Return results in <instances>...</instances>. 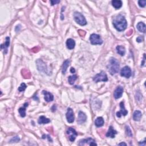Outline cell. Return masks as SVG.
<instances>
[{"label":"cell","instance_id":"cell-1","mask_svg":"<svg viewBox=\"0 0 146 146\" xmlns=\"http://www.w3.org/2000/svg\"><path fill=\"white\" fill-rule=\"evenodd\" d=\"M113 25L117 31H122L126 29L127 26V22L124 16L119 15L114 18Z\"/></svg>","mask_w":146,"mask_h":146},{"label":"cell","instance_id":"cell-2","mask_svg":"<svg viewBox=\"0 0 146 146\" xmlns=\"http://www.w3.org/2000/svg\"><path fill=\"white\" fill-rule=\"evenodd\" d=\"M108 72L111 75H114L119 72V63L117 59L111 58L109 60V65H108Z\"/></svg>","mask_w":146,"mask_h":146},{"label":"cell","instance_id":"cell-3","mask_svg":"<svg viewBox=\"0 0 146 146\" xmlns=\"http://www.w3.org/2000/svg\"><path fill=\"white\" fill-rule=\"evenodd\" d=\"M74 18L75 22L81 26H85L87 24V21L84 16L79 12H75Z\"/></svg>","mask_w":146,"mask_h":146},{"label":"cell","instance_id":"cell-4","mask_svg":"<svg viewBox=\"0 0 146 146\" xmlns=\"http://www.w3.org/2000/svg\"><path fill=\"white\" fill-rule=\"evenodd\" d=\"M90 40L91 44H94V45L101 44L103 43V41L100 35L96 34H92L90 35Z\"/></svg>","mask_w":146,"mask_h":146},{"label":"cell","instance_id":"cell-5","mask_svg":"<svg viewBox=\"0 0 146 146\" xmlns=\"http://www.w3.org/2000/svg\"><path fill=\"white\" fill-rule=\"evenodd\" d=\"M94 81L95 82L97 83L99 82H106L108 81V78L107 76V74L105 73L103 71L101 72L100 73L94 76L93 78Z\"/></svg>","mask_w":146,"mask_h":146},{"label":"cell","instance_id":"cell-6","mask_svg":"<svg viewBox=\"0 0 146 146\" xmlns=\"http://www.w3.org/2000/svg\"><path fill=\"white\" fill-rule=\"evenodd\" d=\"M67 134L68 135L69 139L71 142H74L75 140L76 137L77 136L78 133L73 128H69L66 131Z\"/></svg>","mask_w":146,"mask_h":146},{"label":"cell","instance_id":"cell-7","mask_svg":"<svg viewBox=\"0 0 146 146\" xmlns=\"http://www.w3.org/2000/svg\"><path fill=\"white\" fill-rule=\"evenodd\" d=\"M37 66L38 68V70L41 72H44L47 73V69L46 67V64L43 62V60L41 59H38L36 61Z\"/></svg>","mask_w":146,"mask_h":146},{"label":"cell","instance_id":"cell-8","mask_svg":"<svg viewBox=\"0 0 146 146\" xmlns=\"http://www.w3.org/2000/svg\"><path fill=\"white\" fill-rule=\"evenodd\" d=\"M120 75L122 76H124L126 78H129L131 75V70L129 66H125L122 69L120 72Z\"/></svg>","mask_w":146,"mask_h":146},{"label":"cell","instance_id":"cell-9","mask_svg":"<svg viewBox=\"0 0 146 146\" xmlns=\"http://www.w3.org/2000/svg\"><path fill=\"white\" fill-rule=\"evenodd\" d=\"M95 140L92 138H88L86 139H83L80 141L79 145L83 146L85 145H88L90 146H97V144L95 142Z\"/></svg>","mask_w":146,"mask_h":146},{"label":"cell","instance_id":"cell-10","mask_svg":"<svg viewBox=\"0 0 146 146\" xmlns=\"http://www.w3.org/2000/svg\"><path fill=\"white\" fill-rule=\"evenodd\" d=\"M120 111L117 112L116 115L117 117H120L122 116H126L128 114V111L126 110L125 107H124V104L123 102L120 103Z\"/></svg>","mask_w":146,"mask_h":146},{"label":"cell","instance_id":"cell-11","mask_svg":"<svg viewBox=\"0 0 146 146\" xmlns=\"http://www.w3.org/2000/svg\"><path fill=\"white\" fill-rule=\"evenodd\" d=\"M66 118L67 122L70 123H72L74 121V112L71 108H67V112L66 113Z\"/></svg>","mask_w":146,"mask_h":146},{"label":"cell","instance_id":"cell-12","mask_svg":"<svg viewBox=\"0 0 146 146\" xmlns=\"http://www.w3.org/2000/svg\"><path fill=\"white\" fill-rule=\"evenodd\" d=\"M123 92V88L122 86H119L115 89L114 96L115 99H119L122 96Z\"/></svg>","mask_w":146,"mask_h":146},{"label":"cell","instance_id":"cell-13","mask_svg":"<svg viewBox=\"0 0 146 146\" xmlns=\"http://www.w3.org/2000/svg\"><path fill=\"white\" fill-rule=\"evenodd\" d=\"M87 117L86 114L84 113L82 111L79 112V114H78V118L77 120L78 123L80 124L84 123L86 121Z\"/></svg>","mask_w":146,"mask_h":146},{"label":"cell","instance_id":"cell-14","mask_svg":"<svg viewBox=\"0 0 146 146\" xmlns=\"http://www.w3.org/2000/svg\"><path fill=\"white\" fill-rule=\"evenodd\" d=\"M43 94L44 95V100H45L46 102H49L53 101V99H54V96L51 93L46 91H43Z\"/></svg>","mask_w":146,"mask_h":146},{"label":"cell","instance_id":"cell-15","mask_svg":"<svg viewBox=\"0 0 146 146\" xmlns=\"http://www.w3.org/2000/svg\"><path fill=\"white\" fill-rule=\"evenodd\" d=\"M117 133V131L114 130L112 126H110L109 127V129H108V132L106 133V136L107 137H108V138H114L115 137V135H116Z\"/></svg>","mask_w":146,"mask_h":146},{"label":"cell","instance_id":"cell-16","mask_svg":"<svg viewBox=\"0 0 146 146\" xmlns=\"http://www.w3.org/2000/svg\"><path fill=\"white\" fill-rule=\"evenodd\" d=\"M66 46L69 49L72 50L75 47V42L74 40H73V39H68L66 41Z\"/></svg>","mask_w":146,"mask_h":146},{"label":"cell","instance_id":"cell-17","mask_svg":"<svg viewBox=\"0 0 146 146\" xmlns=\"http://www.w3.org/2000/svg\"><path fill=\"white\" fill-rule=\"evenodd\" d=\"M28 106V103H25L24 105V107H21L19 108L18 111L21 117H25L26 116V107Z\"/></svg>","mask_w":146,"mask_h":146},{"label":"cell","instance_id":"cell-18","mask_svg":"<svg viewBox=\"0 0 146 146\" xmlns=\"http://www.w3.org/2000/svg\"><path fill=\"white\" fill-rule=\"evenodd\" d=\"M10 45V38L9 37H7L6 38V41L3 44H1V49H3L5 51V53H7L8 51V48Z\"/></svg>","mask_w":146,"mask_h":146},{"label":"cell","instance_id":"cell-19","mask_svg":"<svg viewBox=\"0 0 146 146\" xmlns=\"http://www.w3.org/2000/svg\"><path fill=\"white\" fill-rule=\"evenodd\" d=\"M50 122V120L49 119L47 118V117H46L44 116H41L39 117V119H38V123L39 124H47L49 123Z\"/></svg>","mask_w":146,"mask_h":146},{"label":"cell","instance_id":"cell-20","mask_svg":"<svg viewBox=\"0 0 146 146\" xmlns=\"http://www.w3.org/2000/svg\"><path fill=\"white\" fill-rule=\"evenodd\" d=\"M112 5L115 9H118L122 6V2L120 0H113L112 1Z\"/></svg>","mask_w":146,"mask_h":146},{"label":"cell","instance_id":"cell-21","mask_svg":"<svg viewBox=\"0 0 146 146\" xmlns=\"http://www.w3.org/2000/svg\"><path fill=\"white\" fill-rule=\"evenodd\" d=\"M142 113L140 111L136 110L134 112L133 114V119L135 121H139L142 117Z\"/></svg>","mask_w":146,"mask_h":146},{"label":"cell","instance_id":"cell-22","mask_svg":"<svg viewBox=\"0 0 146 146\" xmlns=\"http://www.w3.org/2000/svg\"><path fill=\"white\" fill-rule=\"evenodd\" d=\"M95 126L98 127H102L104 124V120H103L102 117H98L96 119L95 121Z\"/></svg>","mask_w":146,"mask_h":146},{"label":"cell","instance_id":"cell-23","mask_svg":"<svg viewBox=\"0 0 146 146\" xmlns=\"http://www.w3.org/2000/svg\"><path fill=\"white\" fill-rule=\"evenodd\" d=\"M136 27L139 31L142 32V33L146 32V25L143 22H139Z\"/></svg>","mask_w":146,"mask_h":146},{"label":"cell","instance_id":"cell-24","mask_svg":"<svg viewBox=\"0 0 146 146\" xmlns=\"http://www.w3.org/2000/svg\"><path fill=\"white\" fill-rule=\"evenodd\" d=\"M117 53L121 56H124L126 53V49L124 47L122 46H117Z\"/></svg>","mask_w":146,"mask_h":146},{"label":"cell","instance_id":"cell-25","mask_svg":"<svg viewBox=\"0 0 146 146\" xmlns=\"http://www.w3.org/2000/svg\"><path fill=\"white\" fill-rule=\"evenodd\" d=\"M69 64H70V60H66L65 61L63 62V65H62V72L63 74H65L66 72L67 67H69Z\"/></svg>","mask_w":146,"mask_h":146},{"label":"cell","instance_id":"cell-26","mask_svg":"<svg viewBox=\"0 0 146 146\" xmlns=\"http://www.w3.org/2000/svg\"><path fill=\"white\" fill-rule=\"evenodd\" d=\"M77 76L76 75H73L72 76H70L68 78V81L70 85H73L77 79Z\"/></svg>","mask_w":146,"mask_h":146},{"label":"cell","instance_id":"cell-27","mask_svg":"<svg viewBox=\"0 0 146 146\" xmlns=\"http://www.w3.org/2000/svg\"><path fill=\"white\" fill-rule=\"evenodd\" d=\"M26 87H27V86H26L25 83H21L20 86L19 87L18 89V91L19 92H22V91H24L25 90Z\"/></svg>","mask_w":146,"mask_h":146},{"label":"cell","instance_id":"cell-28","mask_svg":"<svg viewBox=\"0 0 146 146\" xmlns=\"http://www.w3.org/2000/svg\"><path fill=\"white\" fill-rule=\"evenodd\" d=\"M26 70V73H25L24 70H22V75L24 76L25 78H30V74L28 70Z\"/></svg>","mask_w":146,"mask_h":146},{"label":"cell","instance_id":"cell-29","mask_svg":"<svg viewBox=\"0 0 146 146\" xmlns=\"http://www.w3.org/2000/svg\"><path fill=\"white\" fill-rule=\"evenodd\" d=\"M138 3L140 7L144 8V7H145L146 5V0H140V1H139Z\"/></svg>","mask_w":146,"mask_h":146},{"label":"cell","instance_id":"cell-30","mask_svg":"<svg viewBox=\"0 0 146 146\" xmlns=\"http://www.w3.org/2000/svg\"><path fill=\"white\" fill-rule=\"evenodd\" d=\"M126 133H127V135L130 137H132L133 135L132 133V131L130 129L129 127H126Z\"/></svg>","mask_w":146,"mask_h":146},{"label":"cell","instance_id":"cell-31","mask_svg":"<svg viewBox=\"0 0 146 146\" xmlns=\"http://www.w3.org/2000/svg\"><path fill=\"white\" fill-rule=\"evenodd\" d=\"M19 140H20V139L19 138V137L18 136H15L11 140H10V143H17V142H19Z\"/></svg>","mask_w":146,"mask_h":146},{"label":"cell","instance_id":"cell-32","mask_svg":"<svg viewBox=\"0 0 146 146\" xmlns=\"http://www.w3.org/2000/svg\"><path fill=\"white\" fill-rule=\"evenodd\" d=\"M143 37H142V36H139V37H138V38H136V41L138 42H139V43H140V42H143Z\"/></svg>","mask_w":146,"mask_h":146},{"label":"cell","instance_id":"cell-33","mask_svg":"<svg viewBox=\"0 0 146 146\" xmlns=\"http://www.w3.org/2000/svg\"><path fill=\"white\" fill-rule=\"evenodd\" d=\"M85 31H83V30H79V34H80V35L82 37L84 36V35H85Z\"/></svg>","mask_w":146,"mask_h":146},{"label":"cell","instance_id":"cell-34","mask_svg":"<svg viewBox=\"0 0 146 146\" xmlns=\"http://www.w3.org/2000/svg\"><path fill=\"white\" fill-rule=\"evenodd\" d=\"M50 2L51 3V5H54L60 2V1H51Z\"/></svg>","mask_w":146,"mask_h":146},{"label":"cell","instance_id":"cell-35","mask_svg":"<svg viewBox=\"0 0 146 146\" xmlns=\"http://www.w3.org/2000/svg\"><path fill=\"white\" fill-rule=\"evenodd\" d=\"M145 54H144V59H143V62H142V66H143L145 65Z\"/></svg>","mask_w":146,"mask_h":146},{"label":"cell","instance_id":"cell-36","mask_svg":"<svg viewBox=\"0 0 146 146\" xmlns=\"http://www.w3.org/2000/svg\"><path fill=\"white\" fill-rule=\"evenodd\" d=\"M70 72L72 73H74L75 72V70L74 68H73V67H72L70 69Z\"/></svg>","mask_w":146,"mask_h":146},{"label":"cell","instance_id":"cell-37","mask_svg":"<svg viewBox=\"0 0 146 146\" xmlns=\"http://www.w3.org/2000/svg\"><path fill=\"white\" fill-rule=\"evenodd\" d=\"M119 146H127V144L125 143H123H123H119Z\"/></svg>","mask_w":146,"mask_h":146},{"label":"cell","instance_id":"cell-38","mask_svg":"<svg viewBox=\"0 0 146 146\" xmlns=\"http://www.w3.org/2000/svg\"><path fill=\"white\" fill-rule=\"evenodd\" d=\"M139 145L146 146V141H144V142H143V143H139Z\"/></svg>","mask_w":146,"mask_h":146}]
</instances>
